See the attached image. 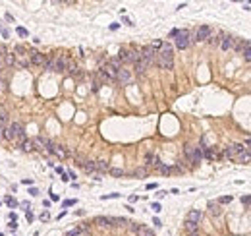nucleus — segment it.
Instances as JSON below:
<instances>
[{"instance_id": "15", "label": "nucleus", "mask_w": 251, "mask_h": 236, "mask_svg": "<svg viewBox=\"0 0 251 236\" xmlns=\"http://www.w3.org/2000/svg\"><path fill=\"white\" fill-rule=\"evenodd\" d=\"M159 165H160V161H159V157H156V155H153V153L145 155V166H155V169H156Z\"/></svg>"}, {"instance_id": "43", "label": "nucleus", "mask_w": 251, "mask_h": 236, "mask_svg": "<svg viewBox=\"0 0 251 236\" xmlns=\"http://www.w3.org/2000/svg\"><path fill=\"white\" fill-rule=\"evenodd\" d=\"M2 139H6V128L0 126V141H2Z\"/></svg>"}, {"instance_id": "27", "label": "nucleus", "mask_w": 251, "mask_h": 236, "mask_svg": "<svg viewBox=\"0 0 251 236\" xmlns=\"http://www.w3.org/2000/svg\"><path fill=\"white\" fill-rule=\"evenodd\" d=\"M95 166H97V172H106V170H110V166H108V162L106 161H95Z\"/></svg>"}, {"instance_id": "41", "label": "nucleus", "mask_w": 251, "mask_h": 236, "mask_svg": "<svg viewBox=\"0 0 251 236\" xmlns=\"http://www.w3.org/2000/svg\"><path fill=\"white\" fill-rule=\"evenodd\" d=\"M243 147H245V151H247V153L251 155V138H247V139H245V143H243Z\"/></svg>"}, {"instance_id": "21", "label": "nucleus", "mask_w": 251, "mask_h": 236, "mask_svg": "<svg viewBox=\"0 0 251 236\" xmlns=\"http://www.w3.org/2000/svg\"><path fill=\"white\" fill-rule=\"evenodd\" d=\"M133 68H135V72H137L139 76H141V74H145V72L149 70V66L145 64L143 60H137V62H135V64H133Z\"/></svg>"}, {"instance_id": "6", "label": "nucleus", "mask_w": 251, "mask_h": 236, "mask_svg": "<svg viewBox=\"0 0 251 236\" xmlns=\"http://www.w3.org/2000/svg\"><path fill=\"white\" fill-rule=\"evenodd\" d=\"M10 128V132H12V138L14 139H25V132H23V126H22V122H12L8 126Z\"/></svg>"}, {"instance_id": "9", "label": "nucleus", "mask_w": 251, "mask_h": 236, "mask_svg": "<svg viewBox=\"0 0 251 236\" xmlns=\"http://www.w3.org/2000/svg\"><path fill=\"white\" fill-rule=\"evenodd\" d=\"M116 81H120L122 85L129 83V81H132V72H129V70H126V68H120V70H118V74H116Z\"/></svg>"}, {"instance_id": "4", "label": "nucleus", "mask_w": 251, "mask_h": 236, "mask_svg": "<svg viewBox=\"0 0 251 236\" xmlns=\"http://www.w3.org/2000/svg\"><path fill=\"white\" fill-rule=\"evenodd\" d=\"M191 43V37H189V31L187 29H178V35H176V46L180 50H184L187 49Z\"/></svg>"}, {"instance_id": "44", "label": "nucleus", "mask_w": 251, "mask_h": 236, "mask_svg": "<svg viewBox=\"0 0 251 236\" xmlns=\"http://www.w3.org/2000/svg\"><path fill=\"white\" fill-rule=\"evenodd\" d=\"M8 205H10V207H15V199H14V197L8 199Z\"/></svg>"}, {"instance_id": "8", "label": "nucleus", "mask_w": 251, "mask_h": 236, "mask_svg": "<svg viewBox=\"0 0 251 236\" xmlns=\"http://www.w3.org/2000/svg\"><path fill=\"white\" fill-rule=\"evenodd\" d=\"M68 62H70V58H68L66 54H56V66H54V72H66L68 68Z\"/></svg>"}, {"instance_id": "40", "label": "nucleus", "mask_w": 251, "mask_h": 236, "mask_svg": "<svg viewBox=\"0 0 251 236\" xmlns=\"http://www.w3.org/2000/svg\"><path fill=\"white\" fill-rule=\"evenodd\" d=\"M230 201H232V196H222L218 199V205H220V203H230Z\"/></svg>"}, {"instance_id": "33", "label": "nucleus", "mask_w": 251, "mask_h": 236, "mask_svg": "<svg viewBox=\"0 0 251 236\" xmlns=\"http://www.w3.org/2000/svg\"><path fill=\"white\" fill-rule=\"evenodd\" d=\"M139 236H155V232L151 228H147V227H143V224H141V228H139V232H137Z\"/></svg>"}, {"instance_id": "23", "label": "nucleus", "mask_w": 251, "mask_h": 236, "mask_svg": "<svg viewBox=\"0 0 251 236\" xmlns=\"http://www.w3.org/2000/svg\"><path fill=\"white\" fill-rule=\"evenodd\" d=\"M2 62H4L6 66H15V54H12V52H4Z\"/></svg>"}, {"instance_id": "25", "label": "nucleus", "mask_w": 251, "mask_h": 236, "mask_svg": "<svg viewBox=\"0 0 251 236\" xmlns=\"http://www.w3.org/2000/svg\"><path fill=\"white\" fill-rule=\"evenodd\" d=\"M83 170H85V172H89V174H95V172H97L95 161H85V162H83Z\"/></svg>"}, {"instance_id": "19", "label": "nucleus", "mask_w": 251, "mask_h": 236, "mask_svg": "<svg viewBox=\"0 0 251 236\" xmlns=\"http://www.w3.org/2000/svg\"><path fill=\"white\" fill-rule=\"evenodd\" d=\"M247 46H249V43L245 39H236L234 41V50H238V52H243Z\"/></svg>"}, {"instance_id": "10", "label": "nucleus", "mask_w": 251, "mask_h": 236, "mask_svg": "<svg viewBox=\"0 0 251 236\" xmlns=\"http://www.w3.org/2000/svg\"><path fill=\"white\" fill-rule=\"evenodd\" d=\"M46 151H50V153H54L56 157H60V159H64V157L68 155V151L64 149V145H56V143H49V147H46Z\"/></svg>"}, {"instance_id": "14", "label": "nucleus", "mask_w": 251, "mask_h": 236, "mask_svg": "<svg viewBox=\"0 0 251 236\" xmlns=\"http://www.w3.org/2000/svg\"><path fill=\"white\" fill-rule=\"evenodd\" d=\"M83 234H89V227H87V224H81V227L72 228L66 236H83Z\"/></svg>"}, {"instance_id": "3", "label": "nucleus", "mask_w": 251, "mask_h": 236, "mask_svg": "<svg viewBox=\"0 0 251 236\" xmlns=\"http://www.w3.org/2000/svg\"><path fill=\"white\" fill-rule=\"evenodd\" d=\"M139 54H141V60L145 62L149 68L153 66V64H156V50L153 49L151 45H147V46H143V49L139 50Z\"/></svg>"}, {"instance_id": "42", "label": "nucleus", "mask_w": 251, "mask_h": 236, "mask_svg": "<svg viewBox=\"0 0 251 236\" xmlns=\"http://www.w3.org/2000/svg\"><path fill=\"white\" fill-rule=\"evenodd\" d=\"M15 52H18V56H22V54H25V46H22V45H18V46H15Z\"/></svg>"}, {"instance_id": "29", "label": "nucleus", "mask_w": 251, "mask_h": 236, "mask_svg": "<svg viewBox=\"0 0 251 236\" xmlns=\"http://www.w3.org/2000/svg\"><path fill=\"white\" fill-rule=\"evenodd\" d=\"M236 161H238V162H243V165H245V162H249V161H251V155L247 153V151H243L242 155H238V157H236Z\"/></svg>"}, {"instance_id": "13", "label": "nucleus", "mask_w": 251, "mask_h": 236, "mask_svg": "<svg viewBox=\"0 0 251 236\" xmlns=\"http://www.w3.org/2000/svg\"><path fill=\"white\" fill-rule=\"evenodd\" d=\"M15 66H18L19 70H27V68L31 66V62H29V56H27V54H22V56H18V58H15Z\"/></svg>"}, {"instance_id": "5", "label": "nucleus", "mask_w": 251, "mask_h": 236, "mask_svg": "<svg viewBox=\"0 0 251 236\" xmlns=\"http://www.w3.org/2000/svg\"><path fill=\"white\" fill-rule=\"evenodd\" d=\"M29 62H31V66H39V68H45L46 64V54H43V52H39V50H29Z\"/></svg>"}, {"instance_id": "32", "label": "nucleus", "mask_w": 251, "mask_h": 236, "mask_svg": "<svg viewBox=\"0 0 251 236\" xmlns=\"http://www.w3.org/2000/svg\"><path fill=\"white\" fill-rule=\"evenodd\" d=\"M193 149H195V145H186L184 147V153H186V157H187V161L191 162V157H193Z\"/></svg>"}, {"instance_id": "39", "label": "nucleus", "mask_w": 251, "mask_h": 236, "mask_svg": "<svg viewBox=\"0 0 251 236\" xmlns=\"http://www.w3.org/2000/svg\"><path fill=\"white\" fill-rule=\"evenodd\" d=\"M139 228H141V224H137V223H132V224H129V230H132V232H135V234L139 232Z\"/></svg>"}, {"instance_id": "34", "label": "nucleus", "mask_w": 251, "mask_h": 236, "mask_svg": "<svg viewBox=\"0 0 251 236\" xmlns=\"http://www.w3.org/2000/svg\"><path fill=\"white\" fill-rule=\"evenodd\" d=\"M156 170H159V172H162V174H170V172H172V169H170V166L162 165V162H160V165L156 166Z\"/></svg>"}, {"instance_id": "38", "label": "nucleus", "mask_w": 251, "mask_h": 236, "mask_svg": "<svg viewBox=\"0 0 251 236\" xmlns=\"http://www.w3.org/2000/svg\"><path fill=\"white\" fill-rule=\"evenodd\" d=\"M110 174L112 176H124V170L122 169H110Z\"/></svg>"}, {"instance_id": "31", "label": "nucleus", "mask_w": 251, "mask_h": 236, "mask_svg": "<svg viewBox=\"0 0 251 236\" xmlns=\"http://www.w3.org/2000/svg\"><path fill=\"white\" fill-rule=\"evenodd\" d=\"M106 64H108V66H110V68H114V70H116V72L120 70V68H122V62H120L118 58H110V60H108V62H106Z\"/></svg>"}, {"instance_id": "30", "label": "nucleus", "mask_w": 251, "mask_h": 236, "mask_svg": "<svg viewBox=\"0 0 251 236\" xmlns=\"http://www.w3.org/2000/svg\"><path fill=\"white\" fill-rule=\"evenodd\" d=\"M128 224V221L122 217H112V227H126Z\"/></svg>"}, {"instance_id": "35", "label": "nucleus", "mask_w": 251, "mask_h": 236, "mask_svg": "<svg viewBox=\"0 0 251 236\" xmlns=\"http://www.w3.org/2000/svg\"><path fill=\"white\" fill-rule=\"evenodd\" d=\"M15 31H18V35H19V37H29V31L25 29V27H18Z\"/></svg>"}, {"instance_id": "20", "label": "nucleus", "mask_w": 251, "mask_h": 236, "mask_svg": "<svg viewBox=\"0 0 251 236\" xmlns=\"http://www.w3.org/2000/svg\"><path fill=\"white\" fill-rule=\"evenodd\" d=\"M54 66H56V54H50V56H46L45 70H46V72H54Z\"/></svg>"}, {"instance_id": "45", "label": "nucleus", "mask_w": 251, "mask_h": 236, "mask_svg": "<svg viewBox=\"0 0 251 236\" xmlns=\"http://www.w3.org/2000/svg\"><path fill=\"white\" fill-rule=\"evenodd\" d=\"M2 35H4V39H10V31L8 29H2Z\"/></svg>"}, {"instance_id": "22", "label": "nucleus", "mask_w": 251, "mask_h": 236, "mask_svg": "<svg viewBox=\"0 0 251 236\" xmlns=\"http://www.w3.org/2000/svg\"><path fill=\"white\" fill-rule=\"evenodd\" d=\"M19 149H22V151H25V153L33 151V149H35V147H33V139H23L22 143H19Z\"/></svg>"}, {"instance_id": "11", "label": "nucleus", "mask_w": 251, "mask_h": 236, "mask_svg": "<svg viewBox=\"0 0 251 236\" xmlns=\"http://www.w3.org/2000/svg\"><path fill=\"white\" fill-rule=\"evenodd\" d=\"M49 143H50V139L43 138V135H37V138H33V147L37 149V151H45L46 147H49Z\"/></svg>"}, {"instance_id": "26", "label": "nucleus", "mask_w": 251, "mask_h": 236, "mask_svg": "<svg viewBox=\"0 0 251 236\" xmlns=\"http://www.w3.org/2000/svg\"><path fill=\"white\" fill-rule=\"evenodd\" d=\"M184 228L187 230V232H199V224H197V223H191V221H186L184 223Z\"/></svg>"}, {"instance_id": "1", "label": "nucleus", "mask_w": 251, "mask_h": 236, "mask_svg": "<svg viewBox=\"0 0 251 236\" xmlns=\"http://www.w3.org/2000/svg\"><path fill=\"white\" fill-rule=\"evenodd\" d=\"M156 64L162 68V70H172V64H174V50H172L170 43H162L160 50L156 52Z\"/></svg>"}, {"instance_id": "37", "label": "nucleus", "mask_w": 251, "mask_h": 236, "mask_svg": "<svg viewBox=\"0 0 251 236\" xmlns=\"http://www.w3.org/2000/svg\"><path fill=\"white\" fill-rule=\"evenodd\" d=\"M147 174V169H135L133 170V176H145Z\"/></svg>"}, {"instance_id": "16", "label": "nucleus", "mask_w": 251, "mask_h": 236, "mask_svg": "<svg viewBox=\"0 0 251 236\" xmlns=\"http://www.w3.org/2000/svg\"><path fill=\"white\" fill-rule=\"evenodd\" d=\"M209 213H211L213 217H220V215H222V207L218 205V203L211 201V203H209Z\"/></svg>"}, {"instance_id": "18", "label": "nucleus", "mask_w": 251, "mask_h": 236, "mask_svg": "<svg viewBox=\"0 0 251 236\" xmlns=\"http://www.w3.org/2000/svg\"><path fill=\"white\" fill-rule=\"evenodd\" d=\"M186 221H191V223H197V224H199V221H201V211L191 209V211L187 213V219H186Z\"/></svg>"}, {"instance_id": "46", "label": "nucleus", "mask_w": 251, "mask_h": 236, "mask_svg": "<svg viewBox=\"0 0 251 236\" xmlns=\"http://www.w3.org/2000/svg\"><path fill=\"white\" fill-rule=\"evenodd\" d=\"M74 203H75L74 199H68V201H64V207H68V205H74Z\"/></svg>"}, {"instance_id": "47", "label": "nucleus", "mask_w": 251, "mask_h": 236, "mask_svg": "<svg viewBox=\"0 0 251 236\" xmlns=\"http://www.w3.org/2000/svg\"><path fill=\"white\" fill-rule=\"evenodd\" d=\"M243 203H247V205H249V203H251V197L249 196H243Z\"/></svg>"}, {"instance_id": "7", "label": "nucleus", "mask_w": 251, "mask_h": 236, "mask_svg": "<svg viewBox=\"0 0 251 236\" xmlns=\"http://www.w3.org/2000/svg\"><path fill=\"white\" fill-rule=\"evenodd\" d=\"M211 27H209V25H201L199 29L195 31V35H193V39L191 41H207L209 37H211Z\"/></svg>"}, {"instance_id": "36", "label": "nucleus", "mask_w": 251, "mask_h": 236, "mask_svg": "<svg viewBox=\"0 0 251 236\" xmlns=\"http://www.w3.org/2000/svg\"><path fill=\"white\" fill-rule=\"evenodd\" d=\"M242 54L245 56V60H247V62H251V45L247 46V49H245L243 52H242Z\"/></svg>"}, {"instance_id": "24", "label": "nucleus", "mask_w": 251, "mask_h": 236, "mask_svg": "<svg viewBox=\"0 0 251 236\" xmlns=\"http://www.w3.org/2000/svg\"><path fill=\"white\" fill-rule=\"evenodd\" d=\"M201 159H203V147H195V149H193L191 162H193V165H197V162H199Z\"/></svg>"}, {"instance_id": "28", "label": "nucleus", "mask_w": 251, "mask_h": 236, "mask_svg": "<svg viewBox=\"0 0 251 236\" xmlns=\"http://www.w3.org/2000/svg\"><path fill=\"white\" fill-rule=\"evenodd\" d=\"M222 35H224V33H220V35H213V33H211V37H209L207 41H209V43H211L213 46H216V45H220V39H222Z\"/></svg>"}, {"instance_id": "12", "label": "nucleus", "mask_w": 251, "mask_h": 236, "mask_svg": "<svg viewBox=\"0 0 251 236\" xmlns=\"http://www.w3.org/2000/svg\"><path fill=\"white\" fill-rule=\"evenodd\" d=\"M234 41H236V37H232V35H222L218 46H220L222 50H230V49H234Z\"/></svg>"}, {"instance_id": "17", "label": "nucleus", "mask_w": 251, "mask_h": 236, "mask_svg": "<svg viewBox=\"0 0 251 236\" xmlns=\"http://www.w3.org/2000/svg\"><path fill=\"white\" fill-rule=\"evenodd\" d=\"M95 223L102 228H108V227H112V217H97Z\"/></svg>"}, {"instance_id": "48", "label": "nucleus", "mask_w": 251, "mask_h": 236, "mask_svg": "<svg viewBox=\"0 0 251 236\" xmlns=\"http://www.w3.org/2000/svg\"><path fill=\"white\" fill-rule=\"evenodd\" d=\"M189 236H203V234H201V232H191Z\"/></svg>"}, {"instance_id": "49", "label": "nucleus", "mask_w": 251, "mask_h": 236, "mask_svg": "<svg viewBox=\"0 0 251 236\" xmlns=\"http://www.w3.org/2000/svg\"><path fill=\"white\" fill-rule=\"evenodd\" d=\"M83 236H91V234H83Z\"/></svg>"}, {"instance_id": "2", "label": "nucleus", "mask_w": 251, "mask_h": 236, "mask_svg": "<svg viewBox=\"0 0 251 236\" xmlns=\"http://www.w3.org/2000/svg\"><path fill=\"white\" fill-rule=\"evenodd\" d=\"M116 58L122 62V64H135L137 60H141V54H139V50H135V49H120Z\"/></svg>"}]
</instances>
